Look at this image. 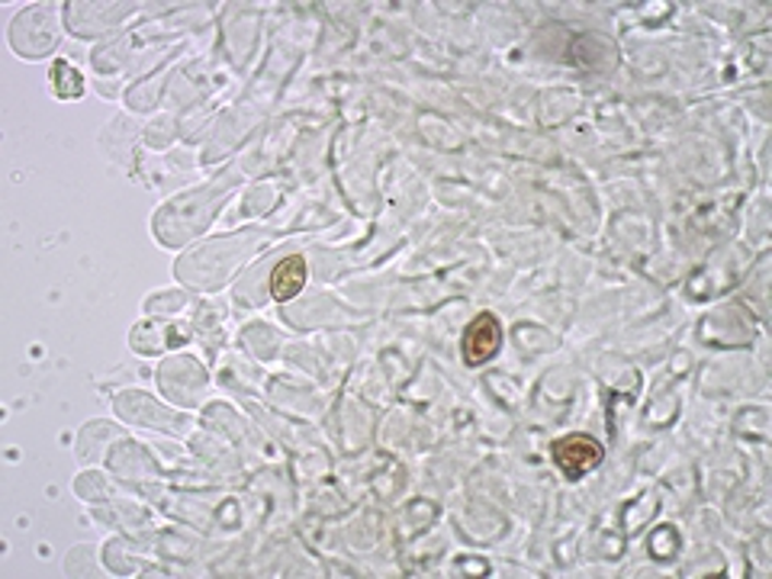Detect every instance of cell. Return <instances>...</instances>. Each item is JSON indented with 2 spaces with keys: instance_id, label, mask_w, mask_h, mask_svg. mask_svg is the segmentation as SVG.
<instances>
[{
  "instance_id": "cell-1",
  "label": "cell",
  "mask_w": 772,
  "mask_h": 579,
  "mask_svg": "<svg viewBox=\"0 0 772 579\" xmlns=\"http://www.w3.org/2000/svg\"><path fill=\"white\" fill-rule=\"evenodd\" d=\"M551 454L553 463H557V466L563 470V476H570V480H580L583 473H589L593 466H599L603 458H606L603 445H599L593 435H583V432L557 438L551 445Z\"/></svg>"
},
{
  "instance_id": "cell-2",
  "label": "cell",
  "mask_w": 772,
  "mask_h": 579,
  "mask_svg": "<svg viewBox=\"0 0 772 579\" xmlns=\"http://www.w3.org/2000/svg\"><path fill=\"white\" fill-rule=\"evenodd\" d=\"M502 345V326H499L496 316L490 312H480L467 329H464V342H460V351H464V364L467 367H483L493 354Z\"/></svg>"
},
{
  "instance_id": "cell-3",
  "label": "cell",
  "mask_w": 772,
  "mask_h": 579,
  "mask_svg": "<svg viewBox=\"0 0 772 579\" xmlns=\"http://www.w3.org/2000/svg\"><path fill=\"white\" fill-rule=\"evenodd\" d=\"M306 258L303 255H290L271 271V296L286 303L293 296H300V290L306 287Z\"/></svg>"
},
{
  "instance_id": "cell-4",
  "label": "cell",
  "mask_w": 772,
  "mask_h": 579,
  "mask_svg": "<svg viewBox=\"0 0 772 579\" xmlns=\"http://www.w3.org/2000/svg\"><path fill=\"white\" fill-rule=\"evenodd\" d=\"M49 81H52L56 97H61V101H71V97H81V94H84V74H81L78 68H71L68 61H56Z\"/></svg>"
}]
</instances>
